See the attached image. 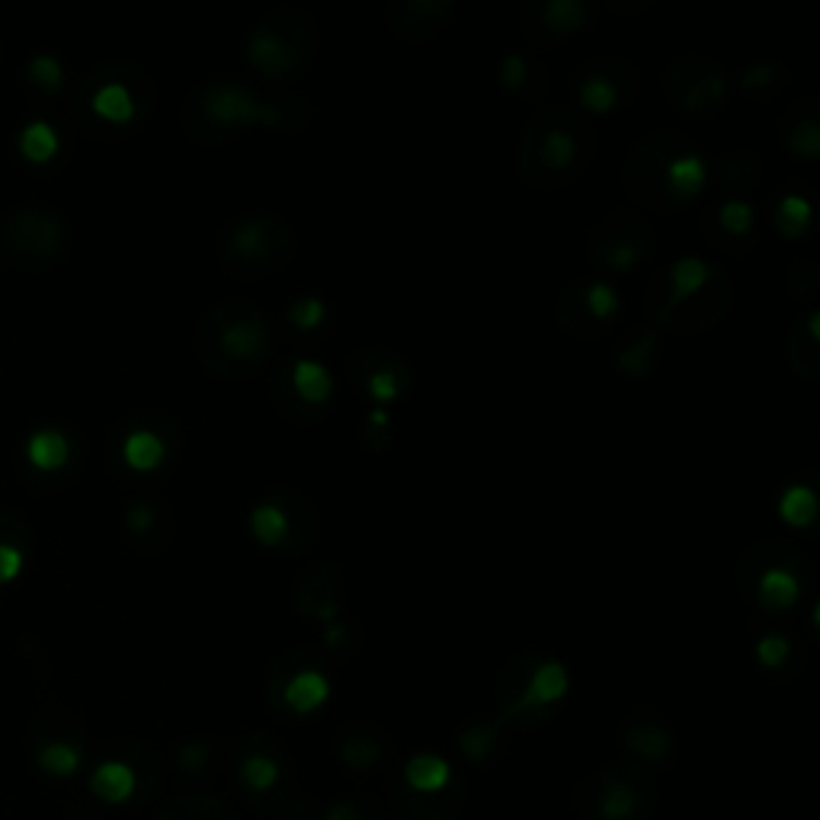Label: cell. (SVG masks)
<instances>
[{
    "mask_svg": "<svg viewBox=\"0 0 820 820\" xmlns=\"http://www.w3.org/2000/svg\"><path fill=\"white\" fill-rule=\"evenodd\" d=\"M788 366L805 382L820 379V314L815 308L795 318L788 331Z\"/></svg>",
    "mask_w": 820,
    "mask_h": 820,
    "instance_id": "4dcf8cb0",
    "label": "cell"
},
{
    "mask_svg": "<svg viewBox=\"0 0 820 820\" xmlns=\"http://www.w3.org/2000/svg\"><path fill=\"white\" fill-rule=\"evenodd\" d=\"M26 459L39 468V472H58L68 465L71 459V442L61 430H36L26 442Z\"/></svg>",
    "mask_w": 820,
    "mask_h": 820,
    "instance_id": "f35d334b",
    "label": "cell"
},
{
    "mask_svg": "<svg viewBox=\"0 0 820 820\" xmlns=\"http://www.w3.org/2000/svg\"><path fill=\"white\" fill-rule=\"evenodd\" d=\"M91 788L97 792L103 801L119 805V801L132 798V792H135V772H132V766H126V763L109 760V763H103V766L94 772Z\"/></svg>",
    "mask_w": 820,
    "mask_h": 820,
    "instance_id": "ab89813d",
    "label": "cell"
},
{
    "mask_svg": "<svg viewBox=\"0 0 820 820\" xmlns=\"http://www.w3.org/2000/svg\"><path fill=\"white\" fill-rule=\"evenodd\" d=\"M231 763L238 772V785L247 798H263V795H276L286 782V750L266 737V734H243L235 740L231 750Z\"/></svg>",
    "mask_w": 820,
    "mask_h": 820,
    "instance_id": "44dd1931",
    "label": "cell"
},
{
    "mask_svg": "<svg viewBox=\"0 0 820 820\" xmlns=\"http://www.w3.org/2000/svg\"><path fill=\"white\" fill-rule=\"evenodd\" d=\"M811 225V202L805 193H782L775 209H772V228L785 238V241H795V238H805Z\"/></svg>",
    "mask_w": 820,
    "mask_h": 820,
    "instance_id": "74e56055",
    "label": "cell"
},
{
    "mask_svg": "<svg viewBox=\"0 0 820 820\" xmlns=\"http://www.w3.org/2000/svg\"><path fill=\"white\" fill-rule=\"evenodd\" d=\"M647 7H651V0H641V3H638V0H634V3H619V0H616V3H609L613 13H638V10H647Z\"/></svg>",
    "mask_w": 820,
    "mask_h": 820,
    "instance_id": "f5cc1de1",
    "label": "cell"
},
{
    "mask_svg": "<svg viewBox=\"0 0 820 820\" xmlns=\"http://www.w3.org/2000/svg\"><path fill=\"white\" fill-rule=\"evenodd\" d=\"M218 266L235 280H266L289 266L298 253L295 228L276 212H241L215 238Z\"/></svg>",
    "mask_w": 820,
    "mask_h": 820,
    "instance_id": "ba28073f",
    "label": "cell"
},
{
    "mask_svg": "<svg viewBox=\"0 0 820 820\" xmlns=\"http://www.w3.org/2000/svg\"><path fill=\"white\" fill-rule=\"evenodd\" d=\"M775 135L782 147L801 161H818L820 157V109L818 99L805 97L798 99L795 106H788L779 116Z\"/></svg>",
    "mask_w": 820,
    "mask_h": 820,
    "instance_id": "f1b7e54d",
    "label": "cell"
},
{
    "mask_svg": "<svg viewBox=\"0 0 820 820\" xmlns=\"http://www.w3.org/2000/svg\"><path fill=\"white\" fill-rule=\"evenodd\" d=\"M705 187L709 161L702 147L679 132H651L628 151L626 193L641 209L679 212Z\"/></svg>",
    "mask_w": 820,
    "mask_h": 820,
    "instance_id": "277c9868",
    "label": "cell"
},
{
    "mask_svg": "<svg viewBox=\"0 0 820 820\" xmlns=\"http://www.w3.org/2000/svg\"><path fill=\"white\" fill-rule=\"evenodd\" d=\"M280 321L250 298H225L195 324V356L222 382H243L270 369L280 353Z\"/></svg>",
    "mask_w": 820,
    "mask_h": 820,
    "instance_id": "7a4b0ae2",
    "label": "cell"
},
{
    "mask_svg": "<svg viewBox=\"0 0 820 820\" xmlns=\"http://www.w3.org/2000/svg\"><path fill=\"white\" fill-rule=\"evenodd\" d=\"M126 526L135 535V542H145L147 548H164L174 535V516L167 503L145 497L126 510Z\"/></svg>",
    "mask_w": 820,
    "mask_h": 820,
    "instance_id": "836d02e7",
    "label": "cell"
},
{
    "mask_svg": "<svg viewBox=\"0 0 820 820\" xmlns=\"http://www.w3.org/2000/svg\"><path fill=\"white\" fill-rule=\"evenodd\" d=\"M619 740L638 763H667L674 757V730L651 709H634L619 727Z\"/></svg>",
    "mask_w": 820,
    "mask_h": 820,
    "instance_id": "484cf974",
    "label": "cell"
},
{
    "mask_svg": "<svg viewBox=\"0 0 820 820\" xmlns=\"http://www.w3.org/2000/svg\"><path fill=\"white\" fill-rule=\"evenodd\" d=\"M91 112L109 129H132L147 112L151 87L145 71L139 68H116L106 71L91 91Z\"/></svg>",
    "mask_w": 820,
    "mask_h": 820,
    "instance_id": "ffe728a7",
    "label": "cell"
},
{
    "mask_svg": "<svg viewBox=\"0 0 820 820\" xmlns=\"http://www.w3.org/2000/svg\"><path fill=\"white\" fill-rule=\"evenodd\" d=\"M737 586L757 616L788 619L815 596V565L788 542H753L737 561Z\"/></svg>",
    "mask_w": 820,
    "mask_h": 820,
    "instance_id": "8992f818",
    "label": "cell"
},
{
    "mask_svg": "<svg viewBox=\"0 0 820 820\" xmlns=\"http://www.w3.org/2000/svg\"><path fill=\"white\" fill-rule=\"evenodd\" d=\"M753 657H757L760 670L770 674L772 679H792L801 670L805 651L788 628L770 626L753 634Z\"/></svg>",
    "mask_w": 820,
    "mask_h": 820,
    "instance_id": "f546056e",
    "label": "cell"
},
{
    "mask_svg": "<svg viewBox=\"0 0 820 820\" xmlns=\"http://www.w3.org/2000/svg\"><path fill=\"white\" fill-rule=\"evenodd\" d=\"M497 744H500V724L497 722H475L459 734V747L472 760H487Z\"/></svg>",
    "mask_w": 820,
    "mask_h": 820,
    "instance_id": "ee69618b",
    "label": "cell"
},
{
    "mask_svg": "<svg viewBox=\"0 0 820 820\" xmlns=\"http://www.w3.org/2000/svg\"><path fill=\"white\" fill-rule=\"evenodd\" d=\"M20 151L26 154V161L33 164H46L58 154V135L49 122H29L20 135Z\"/></svg>",
    "mask_w": 820,
    "mask_h": 820,
    "instance_id": "b9f144b4",
    "label": "cell"
},
{
    "mask_svg": "<svg viewBox=\"0 0 820 820\" xmlns=\"http://www.w3.org/2000/svg\"><path fill=\"white\" fill-rule=\"evenodd\" d=\"M760 235L757 209L744 195H724L702 212V238L712 250L727 257H744Z\"/></svg>",
    "mask_w": 820,
    "mask_h": 820,
    "instance_id": "cb8c5ba5",
    "label": "cell"
},
{
    "mask_svg": "<svg viewBox=\"0 0 820 820\" xmlns=\"http://www.w3.org/2000/svg\"><path fill=\"white\" fill-rule=\"evenodd\" d=\"M247 526L250 535L270 551L305 555L308 548H314L321 535V513L314 500L295 487H266L253 500Z\"/></svg>",
    "mask_w": 820,
    "mask_h": 820,
    "instance_id": "30bf717a",
    "label": "cell"
},
{
    "mask_svg": "<svg viewBox=\"0 0 820 820\" xmlns=\"http://www.w3.org/2000/svg\"><path fill=\"white\" fill-rule=\"evenodd\" d=\"M29 74H33V81L36 84H43V87H61V64L51 58V55H39V58H33L29 61Z\"/></svg>",
    "mask_w": 820,
    "mask_h": 820,
    "instance_id": "c3c4849f",
    "label": "cell"
},
{
    "mask_svg": "<svg viewBox=\"0 0 820 820\" xmlns=\"http://www.w3.org/2000/svg\"><path fill=\"white\" fill-rule=\"evenodd\" d=\"M346 379L359 394L372 401V411H388L391 404L404 401L414 388L411 363L385 346H366L346 359Z\"/></svg>",
    "mask_w": 820,
    "mask_h": 820,
    "instance_id": "ac0fdd59",
    "label": "cell"
},
{
    "mask_svg": "<svg viewBox=\"0 0 820 820\" xmlns=\"http://www.w3.org/2000/svg\"><path fill=\"white\" fill-rule=\"evenodd\" d=\"M318 46V16L305 7L283 3L266 10L247 29L243 58L266 84H292L314 64Z\"/></svg>",
    "mask_w": 820,
    "mask_h": 820,
    "instance_id": "52a82bcc",
    "label": "cell"
},
{
    "mask_svg": "<svg viewBox=\"0 0 820 820\" xmlns=\"http://www.w3.org/2000/svg\"><path fill=\"white\" fill-rule=\"evenodd\" d=\"M455 13V0H394L385 7V23L401 43L427 46L452 26Z\"/></svg>",
    "mask_w": 820,
    "mask_h": 820,
    "instance_id": "d4e9b609",
    "label": "cell"
},
{
    "mask_svg": "<svg viewBox=\"0 0 820 820\" xmlns=\"http://www.w3.org/2000/svg\"><path fill=\"white\" fill-rule=\"evenodd\" d=\"M715 177L727 195H744L763 180V157L750 147H730L715 164Z\"/></svg>",
    "mask_w": 820,
    "mask_h": 820,
    "instance_id": "e575fe53",
    "label": "cell"
},
{
    "mask_svg": "<svg viewBox=\"0 0 820 820\" xmlns=\"http://www.w3.org/2000/svg\"><path fill=\"white\" fill-rule=\"evenodd\" d=\"M654 228L638 209L606 212L586 238V257L603 273H631L654 257Z\"/></svg>",
    "mask_w": 820,
    "mask_h": 820,
    "instance_id": "5bb4252c",
    "label": "cell"
},
{
    "mask_svg": "<svg viewBox=\"0 0 820 820\" xmlns=\"http://www.w3.org/2000/svg\"><path fill=\"white\" fill-rule=\"evenodd\" d=\"M788 289L795 298L801 301H815V295L820 289V273L815 260H801V263H792L788 266Z\"/></svg>",
    "mask_w": 820,
    "mask_h": 820,
    "instance_id": "7dc6e473",
    "label": "cell"
},
{
    "mask_svg": "<svg viewBox=\"0 0 820 820\" xmlns=\"http://www.w3.org/2000/svg\"><path fill=\"white\" fill-rule=\"evenodd\" d=\"M568 696V670L561 661L545 654L513 657L497 679V712L520 727L548 724Z\"/></svg>",
    "mask_w": 820,
    "mask_h": 820,
    "instance_id": "9c48e42d",
    "label": "cell"
},
{
    "mask_svg": "<svg viewBox=\"0 0 820 820\" xmlns=\"http://www.w3.org/2000/svg\"><path fill=\"white\" fill-rule=\"evenodd\" d=\"M369 815H372V808L366 801H337L328 808L324 820H369Z\"/></svg>",
    "mask_w": 820,
    "mask_h": 820,
    "instance_id": "f907efd6",
    "label": "cell"
},
{
    "mask_svg": "<svg viewBox=\"0 0 820 820\" xmlns=\"http://www.w3.org/2000/svg\"><path fill=\"white\" fill-rule=\"evenodd\" d=\"M779 513L788 526H811L815 516H818V497H815V487L808 484H792L782 500H779Z\"/></svg>",
    "mask_w": 820,
    "mask_h": 820,
    "instance_id": "60d3db41",
    "label": "cell"
},
{
    "mask_svg": "<svg viewBox=\"0 0 820 820\" xmlns=\"http://www.w3.org/2000/svg\"><path fill=\"white\" fill-rule=\"evenodd\" d=\"M596 154V132L586 116H580L574 106H542L530 119L523 139L516 167L520 177L545 193L565 190L580 174L590 167Z\"/></svg>",
    "mask_w": 820,
    "mask_h": 820,
    "instance_id": "5b68a950",
    "label": "cell"
},
{
    "mask_svg": "<svg viewBox=\"0 0 820 820\" xmlns=\"http://www.w3.org/2000/svg\"><path fill=\"white\" fill-rule=\"evenodd\" d=\"M734 305V286L705 257H676L644 289V318L667 334H705Z\"/></svg>",
    "mask_w": 820,
    "mask_h": 820,
    "instance_id": "3957f363",
    "label": "cell"
},
{
    "mask_svg": "<svg viewBox=\"0 0 820 820\" xmlns=\"http://www.w3.org/2000/svg\"><path fill=\"white\" fill-rule=\"evenodd\" d=\"M590 795V815L599 820H634L654 805V779L644 763L619 760L609 763L580 785Z\"/></svg>",
    "mask_w": 820,
    "mask_h": 820,
    "instance_id": "2e32d148",
    "label": "cell"
},
{
    "mask_svg": "<svg viewBox=\"0 0 820 820\" xmlns=\"http://www.w3.org/2000/svg\"><path fill=\"white\" fill-rule=\"evenodd\" d=\"M314 119L311 99L270 97L238 74H212L183 106L187 135L199 145H228L250 129L295 135Z\"/></svg>",
    "mask_w": 820,
    "mask_h": 820,
    "instance_id": "6da1fadb",
    "label": "cell"
},
{
    "mask_svg": "<svg viewBox=\"0 0 820 820\" xmlns=\"http://www.w3.org/2000/svg\"><path fill=\"white\" fill-rule=\"evenodd\" d=\"M270 397H273L280 417H286L289 424L314 427L334 407V397H337L334 376L328 372L324 363H318L311 356L276 359L273 376H270Z\"/></svg>",
    "mask_w": 820,
    "mask_h": 820,
    "instance_id": "8fae6325",
    "label": "cell"
},
{
    "mask_svg": "<svg viewBox=\"0 0 820 820\" xmlns=\"http://www.w3.org/2000/svg\"><path fill=\"white\" fill-rule=\"evenodd\" d=\"M180 449V430L174 420L154 414L145 420H135L126 433L119 436V462L132 475H157L167 465H174V455Z\"/></svg>",
    "mask_w": 820,
    "mask_h": 820,
    "instance_id": "7402d4cb",
    "label": "cell"
},
{
    "mask_svg": "<svg viewBox=\"0 0 820 820\" xmlns=\"http://www.w3.org/2000/svg\"><path fill=\"white\" fill-rule=\"evenodd\" d=\"M321 641H324V651H328L331 657L346 661L349 654L359 651V626H356L349 616H340L337 622L321 628Z\"/></svg>",
    "mask_w": 820,
    "mask_h": 820,
    "instance_id": "7bdbcfd3",
    "label": "cell"
},
{
    "mask_svg": "<svg viewBox=\"0 0 820 820\" xmlns=\"http://www.w3.org/2000/svg\"><path fill=\"white\" fill-rule=\"evenodd\" d=\"M641 91V71L622 55H593L571 71V97L580 116H609Z\"/></svg>",
    "mask_w": 820,
    "mask_h": 820,
    "instance_id": "9a60e30c",
    "label": "cell"
},
{
    "mask_svg": "<svg viewBox=\"0 0 820 820\" xmlns=\"http://www.w3.org/2000/svg\"><path fill=\"white\" fill-rule=\"evenodd\" d=\"M788 81H792V74L779 61H753L737 78H730L734 91H740V94H747V97L753 99L779 97L788 87Z\"/></svg>",
    "mask_w": 820,
    "mask_h": 820,
    "instance_id": "d590c367",
    "label": "cell"
},
{
    "mask_svg": "<svg viewBox=\"0 0 820 820\" xmlns=\"http://www.w3.org/2000/svg\"><path fill=\"white\" fill-rule=\"evenodd\" d=\"M449 785H452V770L439 757L420 753L404 766V788L414 795H436V792H445Z\"/></svg>",
    "mask_w": 820,
    "mask_h": 820,
    "instance_id": "8d00e7d4",
    "label": "cell"
},
{
    "mask_svg": "<svg viewBox=\"0 0 820 820\" xmlns=\"http://www.w3.org/2000/svg\"><path fill=\"white\" fill-rule=\"evenodd\" d=\"M331 664L311 647L280 654L266 674V702L280 715H311L331 699Z\"/></svg>",
    "mask_w": 820,
    "mask_h": 820,
    "instance_id": "7c38bea8",
    "label": "cell"
},
{
    "mask_svg": "<svg viewBox=\"0 0 820 820\" xmlns=\"http://www.w3.org/2000/svg\"><path fill=\"white\" fill-rule=\"evenodd\" d=\"M209 763H212V744H205V740H193V744H187L180 750V766L183 770H202Z\"/></svg>",
    "mask_w": 820,
    "mask_h": 820,
    "instance_id": "681fc988",
    "label": "cell"
},
{
    "mask_svg": "<svg viewBox=\"0 0 820 820\" xmlns=\"http://www.w3.org/2000/svg\"><path fill=\"white\" fill-rule=\"evenodd\" d=\"M292 603L305 622H314L321 628L337 622L340 616H346L343 574L328 561H314V565L301 568L292 583Z\"/></svg>",
    "mask_w": 820,
    "mask_h": 820,
    "instance_id": "603a6c76",
    "label": "cell"
},
{
    "mask_svg": "<svg viewBox=\"0 0 820 820\" xmlns=\"http://www.w3.org/2000/svg\"><path fill=\"white\" fill-rule=\"evenodd\" d=\"M497 81L507 94L523 103H542L548 97V68L532 49H507L497 68Z\"/></svg>",
    "mask_w": 820,
    "mask_h": 820,
    "instance_id": "83f0119b",
    "label": "cell"
},
{
    "mask_svg": "<svg viewBox=\"0 0 820 820\" xmlns=\"http://www.w3.org/2000/svg\"><path fill=\"white\" fill-rule=\"evenodd\" d=\"M340 760L353 770H372L385 760L388 740L376 724H343L337 734Z\"/></svg>",
    "mask_w": 820,
    "mask_h": 820,
    "instance_id": "1f68e13d",
    "label": "cell"
},
{
    "mask_svg": "<svg viewBox=\"0 0 820 820\" xmlns=\"http://www.w3.org/2000/svg\"><path fill=\"white\" fill-rule=\"evenodd\" d=\"M283 328L295 340H321L334 328V308L318 295H298L286 305L280 331Z\"/></svg>",
    "mask_w": 820,
    "mask_h": 820,
    "instance_id": "d6a6232c",
    "label": "cell"
},
{
    "mask_svg": "<svg viewBox=\"0 0 820 820\" xmlns=\"http://www.w3.org/2000/svg\"><path fill=\"white\" fill-rule=\"evenodd\" d=\"M664 91L676 112L689 119H712L734 97L727 68L709 55L686 51L664 68Z\"/></svg>",
    "mask_w": 820,
    "mask_h": 820,
    "instance_id": "4fadbf2b",
    "label": "cell"
},
{
    "mask_svg": "<svg viewBox=\"0 0 820 820\" xmlns=\"http://www.w3.org/2000/svg\"><path fill=\"white\" fill-rule=\"evenodd\" d=\"M622 318V295L609 280H574L555 298V324L578 340L606 337Z\"/></svg>",
    "mask_w": 820,
    "mask_h": 820,
    "instance_id": "e0dca14e",
    "label": "cell"
},
{
    "mask_svg": "<svg viewBox=\"0 0 820 820\" xmlns=\"http://www.w3.org/2000/svg\"><path fill=\"white\" fill-rule=\"evenodd\" d=\"M23 571V555L13 545H0V583H10Z\"/></svg>",
    "mask_w": 820,
    "mask_h": 820,
    "instance_id": "816d5d0a",
    "label": "cell"
},
{
    "mask_svg": "<svg viewBox=\"0 0 820 820\" xmlns=\"http://www.w3.org/2000/svg\"><path fill=\"white\" fill-rule=\"evenodd\" d=\"M520 33L532 49H558L586 33L596 20L593 0H526L520 3Z\"/></svg>",
    "mask_w": 820,
    "mask_h": 820,
    "instance_id": "d6986e66",
    "label": "cell"
},
{
    "mask_svg": "<svg viewBox=\"0 0 820 820\" xmlns=\"http://www.w3.org/2000/svg\"><path fill=\"white\" fill-rule=\"evenodd\" d=\"M39 766L49 772V775H58V779L74 775L78 766H81V750L71 747V744H49L39 753Z\"/></svg>",
    "mask_w": 820,
    "mask_h": 820,
    "instance_id": "f6af8a7d",
    "label": "cell"
},
{
    "mask_svg": "<svg viewBox=\"0 0 820 820\" xmlns=\"http://www.w3.org/2000/svg\"><path fill=\"white\" fill-rule=\"evenodd\" d=\"M664 356V331L651 321L634 324L628 334L616 340L613 349V366L626 376V379H647Z\"/></svg>",
    "mask_w": 820,
    "mask_h": 820,
    "instance_id": "4316f807",
    "label": "cell"
},
{
    "mask_svg": "<svg viewBox=\"0 0 820 820\" xmlns=\"http://www.w3.org/2000/svg\"><path fill=\"white\" fill-rule=\"evenodd\" d=\"M391 433H394V424L388 411H369L359 424V439L369 452H382L391 442Z\"/></svg>",
    "mask_w": 820,
    "mask_h": 820,
    "instance_id": "bcb514c9",
    "label": "cell"
}]
</instances>
